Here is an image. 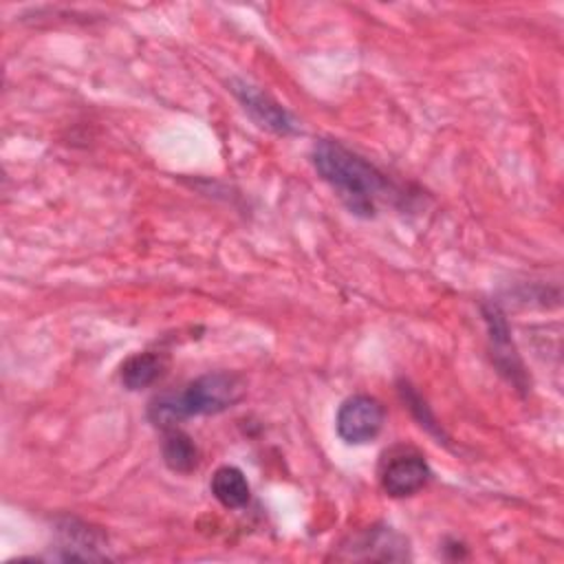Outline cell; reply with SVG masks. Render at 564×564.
Here are the masks:
<instances>
[{
  "instance_id": "cell-1",
  "label": "cell",
  "mask_w": 564,
  "mask_h": 564,
  "mask_svg": "<svg viewBox=\"0 0 564 564\" xmlns=\"http://www.w3.org/2000/svg\"><path fill=\"white\" fill-rule=\"evenodd\" d=\"M311 156L319 176L337 192L350 214L370 218L377 212V203L388 198V176L339 141H317Z\"/></svg>"
},
{
  "instance_id": "cell-2",
  "label": "cell",
  "mask_w": 564,
  "mask_h": 564,
  "mask_svg": "<svg viewBox=\"0 0 564 564\" xmlns=\"http://www.w3.org/2000/svg\"><path fill=\"white\" fill-rule=\"evenodd\" d=\"M245 397V381L236 372H207L189 381L181 390H167L156 394L148 405V419L163 430H172L176 423L200 416L218 414L234 408Z\"/></svg>"
},
{
  "instance_id": "cell-3",
  "label": "cell",
  "mask_w": 564,
  "mask_h": 564,
  "mask_svg": "<svg viewBox=\"0 0 564 564\" xmlns=\"http://www.w3.org/2000/svg\"><path fill=\"white\" fill-rule=\"evenodd\" d=\"M430 476L432 471L423 454L416 452L414 447H403V445L386 452L379 467L381 487L392 498L416 494L427 485Z\"/></svg>"
},
{
  "instance_id": "cell-4",
  "label": "cell",
  "mask_w": 564,
  "mask_h": 564,
  "mask_svg": "<svg viewBox=\"0 0 564 564\" xmlns=\"http://www.w3.org/2000/svg\"><path fill=\"white\" fill-rule=\"evenodd\" d=\"M383 421H386V410L379 399L370 394H355L339 405L335 427L344 443L364 445L377 438V434L383 427Z\"/></svg>"
},
{
  "instance_id": "cell-5",
  "label": "cell",
  "mask_w": 564,
  "mask_h": 564,
  "mask_svg": "<svg viewBox=\"0 0 564 564\" xmlns=\"http://www.w3.org/2000/svg\"><path fill=\"white\" fill-rule=\"evenodd\" d=\"M231 93L238 97L242 108L251 115V119L262 128L275 134L297 132V121L293 119V115L284 106H280L273 97L262 93L258 86L242 79H231Z\"/></svg>"
},
{
  "instance_id": "cell-6",
  "label": "cell",
  "mask_w": 564,
  "mask_h": 564,
  "mask_svg": "<svg viewBox=\"0 0 564 564\" xmlns=\"http://www.w3.org/2000/svg\"><path fill=\"white\" fill-rule=\"evenodd\" d=\"M482 315H485V322H487V328H489V341H491V355H494V361L496 366L500 368V372L518 388H524L527 386V379H524V368H522V361L516 352V346L511 341V335H509V326L505 322V315L500 313V308L496 304H489L482 308Z\"/></svg>"
},
{
  "instance_id": "cell-7",
  "label": "cell",
  "mask_w": 564,
  "mask_h": 564,
  "mask_svg": "<svg viewBox=\"0 0 564 564\" xmlns=\"http://www.w3.org/2000/svg\"><path fill=\"white\" fill-rule=\"evenodd\" d=\"M350 557L364 560H403L408 551L405 538H401L390 527H370L364 533L355 535L350 546Z\"/></svg>"
},
{
  "instance_id": "cell-8",
  "label": "cell",
  "mask_w": 564,
  "mask_h": 564,
  "mask_svg": "<svg viewBox=\"0 0 564 564\" xmlns=\"http://www.w3.org/2000/svg\"><path fill=\"white\" fill-rule=\"evenodd\" d=\"M209 489L214 494V498L227 507V509H240L249 502L251 489L249 482L245 478V474L238 467L231 465H223L214 471Z\"/></svg>"
},
{
  "instance_id": "cell-9",
  "label": "cell",
  "mask_w": 564,
  "mask_h": 564,
  "mask_svg": "<svg viewBox=\"0 0 564 564\" xmlns=\"http://www.w3.org/2000/svg\"><path fill=\"white\" fill-rule=\"evenodd\" d=\"M165 370V357L161 352H137L121 364V383L128 390H141L152 386Z\"/></svg>"
},
{
  "instance_id": "cell-10",
  "label": "cell",
  "mask_w": 564,
  "mask_h": 564,
  "mask_svg": "<svg viewBox=\"0 0 564 564\" xmlns=\"http://www.w3.org/2000/svg\"><path fill=\"white\" fill-rule=\"evenodd\" d=\"M59 535H62V549L66 551L62 555L64 560H99L101 557L97 553L101 544V535L95 529L77 520H66V524L59 527Z\"/></svg>"
},
{
  "instance_id": "cell-11",
  "label": "cell",
  "mask_w": 564,
  "mask_h": 564,
  "mask_svg": "<svg viewBox=\"0 0 564 564\" xmlns=\"http://www.w3.org/2000/svg\"><path fill=\"white\" fill-rule=\"evenodd\" d=\"M163 460L172 471L189 474L198 465V447L187 434L172 427L163 441Z\"/></svg>"
},
{
  "instance_id": "cell-12",
  "label": "cell",
  "mask_w": 564,
  "mask_h": 564,
  "mask_svg": "<svg viewBox=\"0 0 564 564\" xmlns=\"http://www.w3.org/2000/svg\"><path fill=\"white\" fill-rule=\"evenodd\" d=\"M401 390V394H403V401L408 403V408L416 414V419L421 421V425H425L430 432H436V434H441V430H438V425L434 423V416L430 414V410H427V405L421 401V397L410 388V386H401L399 388Z\"/></svg>"
}]
</instances>
